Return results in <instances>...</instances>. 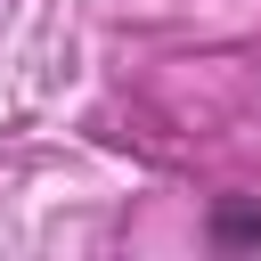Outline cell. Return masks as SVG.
I'll list each match as a JSON object with an SVG mask.
<instances>
[{"instance_id":"6da1fadb","label":"cell","mask_w":261,"mask_h":261,"mask_svg":"<svg viewBox=\"0 0 261 261\" xmlns=\"http://www.w3.org/2000/svg\"><path fill=\"white\" fill-rule=\"evenodd\" d=\"M212 245H261V204H212Z\"/></svg>"}]
</instances>
